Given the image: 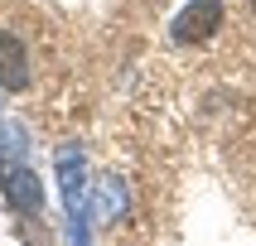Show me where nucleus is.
Instances as JSON below:
<instances>
[{"instance_id":"1","label":"nucleus","mask_w":256,"mask_h":246,"mask_svg":"<svg viewBox=\"0 0 256 246\" xmlns=\"http://www.w3.org/2000/svg\"><path fill=\"white\" fill-rule=\"evenodd\" d=\"M213 29H222V0H194L174 19V39L179 43H203Z\"/></svg>"},{"instance_id":"2","label":"nucleus","mask_w":256,"mask_h":246,"mask_svg":"<svg viewBox=\"0 0 256 246\" xmlns=\"http://www.w3.org/2000/svg\"><path fill=\"white\" fill-rule=\"evenodd\" d=\"M0 87L5 92H24L29 87V53H24V43L14 34H5V29H0Z\"/></svg>"},{"instance_id":"3","label":"nucleus","mask_w":256,"mask_h":246,"mask_svg":"<svg viewBox=\"0 0 256 246\" xmlns=\"http://www.w3.org/2000/svg\"><path fill=\"white\" fill-rule=\"evenodd\" d=\"M5 193H10V203H14V208H39V188H34V179H29L24 169H14V174H10Z\"/></svg>"},{"instance_id":"4","label":"nucleus","mask_w":256,"mask_h":246,"mask_svg":"<svg viewBox=\"0 0 256 246\" xmlns=\"http://www.w3.org/2000/svg\"><path fill=\"white\" fill-rule=\"evenodd\" d=\"M252 10H256V0H252Z\"/></svg>"}]
</instances>
